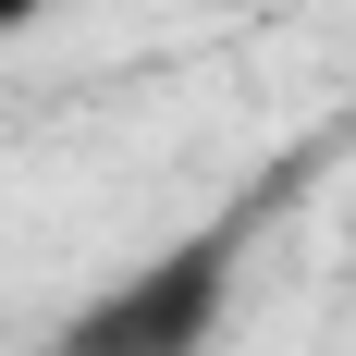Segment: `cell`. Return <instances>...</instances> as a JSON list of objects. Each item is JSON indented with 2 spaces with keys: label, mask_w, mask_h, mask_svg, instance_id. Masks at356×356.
Instances as JSON below:
<instances>
[{
  "label": "cell",
  "mask_w": 356,
  "mask_h": 356,
  "mask_svg": "<svg viewBox=\"0 0 356 356\" xmlns=\"http://www.w3.org/2000/svg\"><path fill=\"white\" fill-rule=\"evenodd\" d=\"M234 283H246V209L197 221L160 258H136L123 283H99L37 356H209L234 320Z\"/></svg>",
  "instance_id": "1"
},
{
  "label": "cell",
  "mask_w": 356,
  "mask_h": 356,
  "mask_svg": "<svg viewBox=\"0 0 356 356\" xmlns=\"http://www.w3.org/2000/svg\"><path fill=\"white\" fill-rule=\"evenodd\" d=\"M37 13H62V0H0V37H25Z\"/></svg>",
  "instance_id": "2"
}]
</instances>
